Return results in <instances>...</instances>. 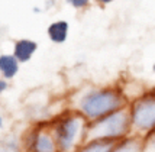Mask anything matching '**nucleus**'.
Instances as JSON below:
<instances>
[{"instance_id":"7","label":"nucleus","mask_w":155,"mask_h":152,"mask_svg":"<svg viewBox=\"0 0 155 152\" xmlns=\"http://www.w3.org/2000/svg\"><path fill=\"white\" fill-rule=\"evenodd\" d=\"M19 61L13 54H2L0 55V74L5 80H12L19 73Z\"/></svg>"},{"instance_id":"8","label":"nucleus","mask_w":155,"mask_h":152,"mask_svg":"<svg viewBox=\"0 0 155 152\" xmlns=\"http://www.w3.org/2000/svg\"><path fill=\"white\" fill-rule=\"evenodd\" d=\"M68 31H70V25L67 20H55L48 26L47 33L51 42L64 44L68 38Z\"/></svg>"},{"instance_id":"12","label":"nucleus","mask_w":155,"mask_h":152,"mask_svg":"<svg viewBox=\"0 0 155 152\" xmlns=\"http://www.w3.org/2000/svg\"><path fill=\"white\" fill-rule=\"evenodd\" d=\"M0 152H20V148L15 142H5L0 145Z\"/></svg>"},{"instance_id":"17","label":"nucleus","mask_w":155,"mask_h":152,"mask_svg":"<svg viewBox=\"0 0 155 152\" xmlns=\"http://www.w3.org/2000/svg\"><path fill=\"white\" fill-rule=\"evenodd\" d=\"M152 71L155 73V62H154V65H152Z\"/></svg>"},{"instance_id":"2","label":"nucleus","mask_w":155,"mask_h":152,"mask_svg":"<svg viewBox=\"0 0 155 152\" xmlns=\"http://www.w3.org/2000/svg\"><path fill=\"white\" fill-rule=\"evenodd\" d=\"M61 152H75L86 142L88 120L74 109H67L49 120Z\"/></svg>"},{"instance_id":"13","label":"nucleus","mask_w":155,"mask_h":152,"mask_svg":"<svg viewBox=\"0 0 155 152\" xmlns=\"http://www.w3.org/2000/svg\"><path fill=\"white\" fill-rule=\"evenodd\" d=\"M90 2H91V0H67V3L70 6H73L74 9H78V10L86 9V7L90 5Z\"/></svg>"},{"instance_id":"15","label":"nucleus","mask_w":155,"mask_h":152,"mask_svg":"<svg viewBox=\"0 0 155 152\" xmlns=\"http://www.w3.org/2000/svg\"><path fill=\"white\" fill-rule=\"evenodd\" d=\"M94 2H97L99 5H101V6H106V5H110V3H113L115 0H94Z\"/></svg>"},{"instance_id":"14","label":"nucleus","mask_w":155,"mask_h":152,"mask_svg":"<svg viewBox=\"0 0 155 152\" xmlns=\"http://www.w3.org/2000/svg\"><path fill=\"white\" fill-rule=\"evenodd\" d=\"M7 88V81H5V80H0V96H2V93L5 91Z\"/></svg>"},{"instance_id":"6","label":"nucleus","mask_w":155,"mask_h":152,"mask_svg":"<svg viewBox=\"0 0 155 152\" xmlns=\"http://www.w3.org/2000/svg\"><path fill=\"white\" fill-rule=\"evenodd\" d=\"M38 49V42L32 39H19L15 42L13 46V55L18 58L19 62H28L34 57V54Z\"/></svg>"},{"instance_id":"10","label":"nucleus","mask_w":155,"mask_h":152,"mask_svg":"<svg viewBox=\"0 0 155 152\" xmlns=\"http://www.w3.org/2000/svg\"><path fill=\"white\" fill-rule=\"evenodd\" d=\"M116 142L104 140V139H91L86 140L75 152H112Z\"/></svg>"},{"instance_id":"18","label":"nucleus","mask_w":155,"mask_h":152,"mask_svg":"<svg viewBox=\"0 0 155 152\" xmlns=\"http://www.w3.org/2000/svg\"><path fill=\"white\" fill-rule=\"evenodd\" d=\"M58 152H61V151H58Z\"/></svg>"},{"instance_id":"16","label":"nucleus","mask_w":155,"mask_h":152,"mask_svg":"<svg viewBox=\"0 0 155 152\" xmlns=\"http://www.w3.org/2000/svg\"><path fill=\"white\" fill-rule=\"evenodd\" d=\"M2 126H3V117L0 116V127H2Z\"/></svg>"},{"instance_id":"4","label":"nucleus","mask_w":155,"mask_h":152,"mask_svg":"<svg viewBox=\"0 0 155 152\" xmlns=\"http://www.w3.org/2000/svg\"><path fill=\"white\" fill-rule=\"evenodd\" d=\"M128 106L132 135L145 139L155 132V88L138 94L134 100H129Z\"/></svg>"},{"instance_id":"5","label":"nucleus","mask_w":155,"mask_h":152,"mask_svg":"<svg viewBox=\"0 0 155 152\" xmlns=\"http://www.w3.org/2000/svg\"><path fill=\"white\" fill-rule=\"evenodd\" d=\"M26 152H58L51 122H41L35 125L25 139Z\"/></svg>"},{"instance_id":"11","label":"nucleus","mask_w":155,"mask_h":152,"mask_svg":"<svg viewBox=\"0 0 155 152\" xmlns=\"http://www.w3.org/2000/svg\"><path fill=\"white\" fill-rule=\"evenodd\" d=\"M145 145H143V152H155V132H152L149 136L143 139Z\"/></svg>"},{"instance_id":"9","label":"nucleus","mask_w":155,"mask_h":152,"mask_svg":"<svg viewBox=\"0 0 155 152\" xmlns=\"http://www.w3.org/2000/svg\"><path fill=\"white\" fill-rule=\"evenodd\" d=\"M145 140L136 135H129L128 138L116 142L112 152H143Z\"/></svg>"},{"instance_id":"3","label":"nucleus","mask_w":155,"mask_h":152,"mask_svg":"<svg viewBox=\"0 0 155 152\" xmlns=\"http://www.w3.org/2000/svg\"><path fill=\"white\" fill-rule=\"evenodd\" d=\"M129 135H132L130 113H129V106H125L100 119L88 122L86 140L104 139V140L119 142L122 139L128 138Z\"/></svg>"},{"instance_id":"1","label":"nucleus","mask_w":155,"mask_h":152,"mask_svg":"<svg viewBox=\"0 0 155 152\" xmlns=\"http://www.w3.org/2000/svg\"><path fill=\"white\" fill-rule=\"evenodd\" d=\"M128 104L129 100L126 97V93H123L120 87L107 86L93 87L80 93L74 106L70 109L77 110L88 122H93Z\"/></svg>"}]
</instances>
